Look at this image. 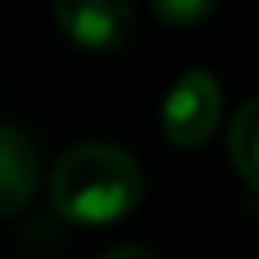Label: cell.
<instances>
[{"label": "cell", "instance_id": "3", "mask_svg": "<svg viewBox=\"0 0 259 259\" xmlns=\"http://www.w3.org/2000/svg\"><path fill=\"white\" fill-rule=\"evenodd\" d=\"M53 20L69 45L89 53H113L138 28L134 0H53Z\"/></svg>", "mask_w": 259, "mask_h": 259}, {"label": "cell", "instance_id": "2", "mask_svg": "<svg viewBox=\"0 0 259 259\" xmlns=\"http://www.w3.org/2000/svg\"><path fill=\"white\" fill-rule=\"evenodd\" d=\"M223 117V85L210 69H186L162 97V138L178 150H198L210 142Z\"/></svg>", "mask_w": 259, "mask_h": 259}, {"label": "cell", "instance_id": "5", "mask_svg": "<svg viewBox=\"0 0 259 259\" xmlns=\"http://www.w3.org/2000/svg\"><path fill=\"white\" fill-rule=\"evenodd\" d=\"M227 154H231L235 174L259 194V97L235 109L231 130H227Z\"/></svg>", "mask_w": 259, "mask_h": 259}, {"label": "cell", "instance_id": "1", "mask_svg": "<svg viewBox=\"0 0 259 259\" xmlns=\"http://www.w3.org/2000/svg\"><path fill=\"white\" fill-rule=\"evenodd\" d=\"M146 194L142 166L130 150L113 142H77L69 146L49 174L53 210L73 227H109L121 223Z\"/></svg>", "mask_w": 259, "mask_h": 259}, {"label": "cell", "instance_id": "6", "mask_svg": "<svg viewBox=\"0 0 259 259\" xmlns=\"http://www.w3.org/2000/svg\"><path fill=\"white\" fill-rule=\"evenodd\" d=\"M214 8H219V0H150V12H154L162 24H170V28L198 24V20H206Z\"/></svg>", "mask_w": 259, "mask_h": 259}, {"label": "cell", "instance_id": "7", "mask_svg": "<svg viewBox=\"0 0 259 259\" xmlns=\"http://www.w3.org/2000/svg\"><path fill=\"white\" fill-rule=\"evenodd\" d=\"M121 255H138V259H150L154 251H150V247H134V243H121V247H109V251H105V259H121Z\"/></svg>", "mask_w": 259, "mask_h": 259}, {"label": "cell", "instance_id": "4", "mask_svg": "<svg viewBox=\"0 0 259 259\" xmlns=\"http://www.w3.org/2000/svg\"><path fill=\"white\" fill-rule=\"evenodd\" d=\"M40 146L28 130L0 121V219L16 214L40 186Z\"/></svg>", "mask_w": 259, "mask_h": 259}]
</instances>
